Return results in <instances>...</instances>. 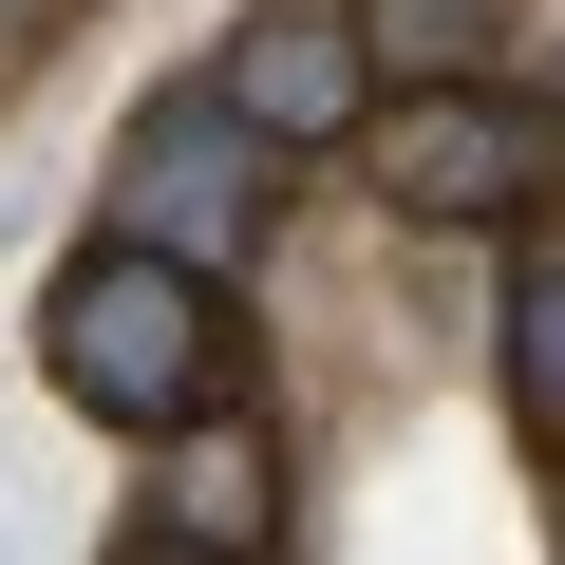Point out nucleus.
I'll use <instances>...</instances> for the list:
<instances>
[{
    "label": "nucleus",
    "mask_w": 565,
    "mask_h": 565,
    "mask_svg": "<svg viewBox=\"0 0 565 565\" xmlns=\"http://www.w3.org/2000/svg\"><path fill=\"white\" fill-rule=\"evenodd\" d=\"M264 189H282V132L226 95V76H170L132 132H114V245H170V264H245L264 245Z\"/></svg>",
    "instance_id": "obj_2"
},
{
    "label": "nucleus",
    "mask_w": 565,
    "mask_h": 565,
    "mask_svg": "<svg viewBox=\"0 0 565 565\" xmlns=\"http://www.w3.org/2000/svg\"><path fill=\"white\" fill-rule=\"evenodd\" d=\"M39 340H57V396H76V415H114V434H207V415H226V377H245L226 282H207V264H170V245H76Z\"/></svg>",
    "instance_id": "obj_1"
},
{
    "label": "nucleus",
    "mask_w": 565,
    "mask_h": 565,
    "mask_svg": "<svg viewBox=\"0 0 565 565\" xmlns=\"http://www.w3.org/2000/svg\"><path fill=\"white\" fill-rule=\"evenodd\" d=\"M377 189L415 226H509L527 189H565V114L509 76H415V95H377Z\"/></svg>",
    "instance_id": "obj_3"
},
{
    "label": "nucleus",
    "mask_w": 565,
    "mask_h": 565,
    "mask_svg": "<svg viewBox=\"0 0 565 565\" xmlns=\"http://www.w3.org/2000/svg\"><path fill=\"white\" fill-rule=\"evenodd\" d=\"M359 39H377V57H415V76H490L509 0H359Z\"/></svg>",
    "instance_id": "obj_7"
},
{
    "label": "nucleus",
    "mask_w": 565,
    "mask_h": 565,
    "mask_svg": "<svg viewBox=\"0 0 565 565\" xmlns=\"http://www.w3.org/2000/svg\"><path fill=\"white\" fill-rule=\"evenodd\" d=\"M151 546H207V565H245V546H264V471H245L226 434H189V452H170V490H151Z\"/></svg>",
    "instance_id": "obj_5"
},
{
    "label": "nucleus",
    "mask_w": 565,
    "mask_h": 565,
    "mask_svg": "<svg viewBox=\"0 0 565 565\" xmlns=\"http://www.w3.org/2000/svg\"><path fill=\"white\" fill-rule=\"evenodd\" d=\"M226 95L282 132V151H321V132H377V39H359V0H264Z\"/></svg>",
    "instance_id": "obj_4"
},
{
    "label": "nucleus",
    "mask_w": 565,
    "mask_h": 565,
    "mask_svg": "<svg viewBox=\"0 0 565 565\" xmlns=\"http://www.w3.org/2000/svg\"><path fill=\"white\" fill-rule=\"evenodd\" d=\"M509 396H527V434H565V226L509 264Z\"/></svg>",
    "instance_id": "obj_6"
},
{
    "label": "nucleus",
    "mask_w": 565,
    "mask_h": 565,
    "mask_svg": "<svg viewBox=\"0 0 565 565\" xmlns=\"http://www.w3.org/2000/svg\"><path fill=\"white\" fill-rule=\"evenodd\" d=\"M132 565H207V546H132Z\"/></svg>",
    "instance_id": "obj_8"
}]
</instances>
